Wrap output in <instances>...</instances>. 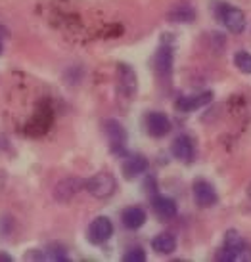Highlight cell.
Masks as SVG:
<instances>
[{
	"label": "cell",
	"mask_w": 251,
	"mask_h": 262,
	"mask_svg": "<svg viewBox=\"0 0 251 262\" xmlns=\"http://www.w3.org/2000/svg\"><path fill=\"white\" fill-rule=\"evenodd\" d=\"M0 262H14V256L4 253V251H0Z\"/></svg>",
	"instance_id": "7402d4cb"
},
{
	"label": "cell",
	"mask_w": 251,
	"mask_h": 262,
	"mask_svg": "<svg viewBox=\"0 0 251 262\" xmlns=\"http://www.w3.org/2000/svg\"><path fill=\"white\" fill-rule=\"evenodd\" d=\"M234 66L245 75H251V54L245 50H240L234 54Z\"/></svg>",
	"instance_id": "ac0fdd59"
},
{
	"label": "cell",
	"mask_w": 251,
	"mask_h": 262,
	"mask_svg": "<svg viewBox=\"0 0 251 262\" xmlns=\"http://www.w3.org/2000/svg\"><path fill=\"white\" fill-rule=\"evenodd\" d=\"M211 102H213V92H201V94L180 98V100L175 103V107L180 111L190 113V111H196V110H200V107H205L207 103H211Z\"/></svg>",
	"instance_id": "30bf717a"
},
{
	"label": "cell",
	"mask_w": 251,
	"mask_h": 262,
	"mask_svg": "<svg viewBox=\"0 0 251 262\" xmlns=\"http://www.w3.org/2000/svg\"><path fill=\"white\" fill-rule=\"evenodd\" d=\"M117 90L125 100H133L138 90V77L133 67L121 61L117 63Z\"/></svg>",
	"instance_id": "277c9868"
},
{
	"label": "cell",
	"mask_w": 251,
	"mask_h": 262,
	"mask_svg": "<svg viewBox=\"0 0 251 262\" xmlns=\"http://www.w3.org/2000/svg\"><path fill=\"white\" fill-rule=\"evenodd\" d=\"M45 253H46V260H54V262L69 260V256H67L66 249L64 247H52V249H48V251H45Z\"/></svg>",
	"instance_id": "d6986e66"
},
{
	"label": "cell",
	"mask_w": 251,
	"mask_h": 262,
	"mask_svg": "<svg viewBox=\"0 0 251 262\" xmlns=\"http://www.w3.org/2000/svg\"><path fill=\"white\" fill-rule=\"evenodd\" d=\"M152 249L159 255H171L177 251V237L171 232L159 233L152 239Z\"/></svg>",
	"instance_id": "2e32d148"
},
{
	"label": "cell",
	"mask_w": 251,
	"mask_h": 262,
	"mask_svg": "<svg viewBox=\"0 0 251 262\" xmlns=\"http://www.w3.org/2000/svg\"><path fill=\"white\" fill-rule=\"evenodd\" d=\"M103 132L110 140V146L113 153H125V142H127V130L125 126L115 121V119H106L103 121Z\"/></svg>",
	"instance_id": "5b68a950"
},
{
	"label": "cell",
	"mask_w": 251,
	"mask_h": 262,
	"mask_svg": "<svg viewBox=\"0 0 251 262\" xmlns=\"http://www.w3.org/2000/svg\"><path fill=\"white\" fill-rule=\"evenodd\" d=\"M146 220H148V214L142 207H127L121 212V222L127 230H138L146 224Z\"/></svg>",
	"instance_id": "5bb4252c"
},
{
	"label": "cell",
	"mask_w": 251,
	"mask_h": 262,
	"mask_svg": "<svg viewBox=\"0 0 251 262\" xmlns=\"http://www.w3.org/2000/svg\"><path fill=\"white\" fill-rule=\"evenodd\" d=\"M247 195H249V199H251V184H249V188H247Z\"/></svg>",
	"instance_id": "cb8c5ba5"
},
{
	"label": "cell",
	"mask_w": 251,
	"mask_h": 262,
	"mask_svg": "<svg viewBox=\"0 0 251 262\" xmlns=\"http://www.w3.org/2000/svg\"><path fill=\"white\" fill-rule=\"evenodd\" d=\"M82 188H85V180L77 178V176H69V178H64L61 182L56 184L54 197H56V201H59V203H69Z\"/></svg>",
	"instance_id": "ba28073f"
},
{
	"label": "cell",
	"mask_w": 251,
	"mask_h": 262,
	"mask_svg": "<svg viewBox=\"0 0 251 262\" xmlns=\"http://www.w3.org/2000/svg\"><path fill=\"white\" fill-rule=\"evenodd\" d=\"M152 207H154V212L163 220H169V219H175L178 214V207H177V201L175 199H171L167 195H155L152 199Z\"/></svg>",
	"instance_id": "4fadbf2b"
},
{
	"label": "cell",
	"mask_w": 251,
	"mask_h": 262,
	"mask_svg": "<svg viewBox=\"0 0 251 262\" xmlns=\"http://www.w3.org/2000/svg\"><path fill=\"white\" fill-rule=\"evenodd\" d=\"M192 191H194V199H196V203L198 207L201 209H211L217 205L219 201V195H217V189L211 182H207V180H196L192 186Z\"/></svg>",
	"instance_id": "52a82bcc"
},
{
	"label": "cell",
	"mask_w": 251,
	"mask_h": 262,
	"mask_svg": "<svg viewBox=\"0 0 251 262\" xmlns=\"http://www.w3.org/2000/svg\"><path fill=\"white\" fill-rule=\"evenodd\" d=\"M85 189L96 199H108L115 193L117 180L111 172H96L94 176H90L89 180H85Z\"/></svg>",
	"instance_id": "7a4b0ae2"
},
{
	"label": "cell",
	"mask_w": 251,
	"mask_h": 262,
	"mask_svg": "<svg viewBox=\"0 0 251 262\" xmlns=\"http://www.w3.org/2000/svg\"><path fill=\"white\" fill-rule=\"evenodd\" d=\"M123 260L125 262H144L146 260V253H144V249L140 247H134V249H129L123 256Z\"/></svg>",
	"instance_id": "ffe728a7"
},
{
	"label": "cell",
	"mask_w": 251,
	"mask_h": 262,
	"mask_svg": "<svg viewBox=\"0 0 251 262\" xmlns=\"http://www.w3.org/2000/svg\"><path fill=\"white\" fill-rule=\"evenodd\" d=\"M155 71L159 77H169L173 71V50L169 46H161L155 54Z\"/></svg>",
	"instance_id": "9a60e30c"
},
{
	"label": "cell",
	"mask_w": 251,
	"mask_h": 262,
	"mask_svg": "<svg viewBox=\"0 0 251 262\" xmlns=\"http://www.w3.org/2000/svg\"><path fill=\"white\" fill-rule=\"evenodd\" d=\"M144 123H146V130H148L150 136H154V138H163V136H167L171 132V121L169 117L161 113V111H152L146 115L144 119Z\"/></svg>",
	"instance_id": "9c48e42d"
},
{
	"label": "cell",
	"mask_w": 251,
	"mask_h": 262,
	"mask_svg": "<svg viewBox=\"0 0 251 262\" xmlns=\"http://www.w3.org/2000/svg\"><path fill=\"white\" fill-rule=\"evenodd\" d=\"M217 258L219 260H247L249 247L236 230H228L224 233V247L221 249Z\"/></svg>",
	"instance_id": "6da1fadb"
},
{
	"label": "cell",
	"mask_w": 251,
	"mask_h": 262,
	"mask_svg": "<svg viewBox=\"0 0 251 262\" xmlns=\"http://www.w3.org/2000/svg\"><path fill=\"white\" fill-rule=\"evenodd\" d=\"M167 19L171 23H192L196 19V12L190 4H178V6H173L169 10Z\"/></svg>",
	"instance_id": "e0dca14e"
},
{
	"label": "cell",
	"mask_w": 251,
	"mask_h": 262,
	"mask_svg": "<svg viewBox=\"0 0 251 262\" xmlns=\"http://www.w3.org/2000/svg\"><path fill=\"white\" fill-rule=\"evenodd\" d=\"M217 19L222 23V27H226L230 33H242L245 29V14L236 6L230 4H221L217 8Z\"/></svg>",
	"instance_id": "3957f363"
},
{
	"label": "cell",
	"mask_w": 251,
	"mask_h": 262,
	"mask_svg": "<svg viewBox=\"0 0 251 262\" xmlns=\"http://www.w3.org/2000/svg\"><path fill=\"white\" fill-rule=\"evenodd\" d=\"M171 151L175 155V159L182 161V163H192L194 159V142L190 136L186 134H180L175 138L173 146H171Z\"/></svg>",
	"instance_id": "7c38bea8"
},
{
	"label": "cell",
	"mask_w": 251,
	"mask_h": 262,
	"mask_svg": "<svg viewBox=\"0 0 251 262\" xmlns=\"http://www.w3.org/2000/svg\"><path fill=\"white\" fill-rule=\"evenodd\" d=\"M4 35H6V31L0 27V54H2V38H4Z\"/></svg>",
	"instance_id": "603a6c76"
},
{
	"label": "cell",
	"mask_w": 251,
	"mask_h": 262,
	"mask_svg": "<svg viewBox=\"0 0 251 262\" xmlns=\"http://www.w3.org/2000/svg\"><path fill=\"white\" fill-rule=\"evenodd\" d=\"M113 235V224L108 216H96V219L90 222L87 237L92 245H102Z\"/></svg>",
	"instance_id": "8992f818"
},
{
	"label": "cell",
	"mask_w": 251,
	"mask_h": 262,
	"mask_svg": "<svg viewBox=\"0 0 251 262\" xmlns=\"http://www.w3.org/2000/svg\"><path fill=\"white\" fill-rule=\"evenodd\" d=\"M148 170V159L140 155V153H134V155H129L123 163V176L127 180H133L136 176L144 174Z\"/></svg>",
	"instance_id": "8fae6325"
},
{
	"label": "cell",
	"mask_w": 251,
	"mask_h": 262,
	"mask_svg": "<svg viewBox=\"0 0 251 262\" xmlns=\"http://www.w3.org/2000/svg\"><path fill=\"white\" fill-rule=\"evenodd\" d=\"M25 260H46V253L38 249H31L25 253Z\"/></svg>",
	"instance_id": "44dd1931"
}]
</instances>
